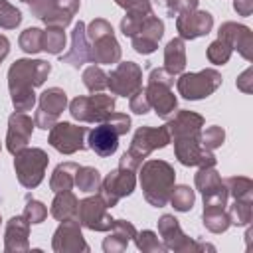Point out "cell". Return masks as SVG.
I'll use <instances>...</instances> for the list:
<instances>
[{"mask_svg":"<svg viewBox=\"0 0 253 253\" xmlns=\"http://www.w3.org/2000/svg\"><path fill=\"white\" fill-rule=\"evenodd\" d=\"M77 208H79V200L75 198V194L71 190L57 192V196L51 204V215L59 221L71 219V217H77Z\"/></svg>","mask_w":253,"mask_h":253,"instance_id":"29","label":"cell"},{"mask_svg":"<svg viewBox=\"0 0 253 253\" xmlns=\"http://www.w3.org/2000/svg\"><path fill=\"white\" fill-rule=\"evenodd\" d=\"M107 210H109V206L103 202L101 196H91V198H85V200L79 202L77 219L87 229H93V231H109L115 219L107 213Z\"/></svg>","mask_w":253,"mask_h":253,"instance_id":"14","label":"cell"},{"mask_svg":"<svg viewBox=\"0 0 253 253\" xmlns=\"http://www.w3.org/2000/svg\"><path fill=\"white\" fill-rule=\"evenodd\" d=\"M30 10L47 28L65 30L79 10V0H34Z\"/></svg>","mask_w":253,"mask_h":253,"instance_id":"8","label":"cell"},{"mask_svg":"<svg viewBox=\"0 0 253 253\" xmlns=\"http://www.w3.org/2000/svg\"><path fill=\"white\" fill-rule=\"evenodd\" d=\"M47 215V208L42 204V202H36V200H30L26 210H24V217L28 219V223H42Z\"/></svg>","mask_w":253,"mask_h":253,"instance_id":"44","label":"cell"},{"mask_svg":"<svg viewBox=\"0 0 253 253\" xmlns=\"http://www.w3.org/2000/svg\"><path fill=\"white\" fill-rule=\"evenodd\" d=\"M65 47V34L59 28H47V32H43L42 36V49H45L47 53L59 55Z\"/></svg>","mask_w":253,"mask_h":253,"instance_id":"34","label":"cell"},{"mask_svg":"<svg viewBox=\"0 0 253 253\" xmlns=\"http://www.w3.org/2000/svg\"><path fill=\"white\" fill-rule=\"evenodd\" d=\"M77 164L75 162H63L59 164L53 174H51V180H49V186L51 190L57 194V192H67L75 186V172H77Z\"/></svg>","mask_w":253,"mask_h":253,"instance_id":"30","label":"cell"},{"mask_svg":"<svg viewBox=\"0 0 253 253\" xmlns=\"http://www.w3.org/2000/svg\"><path fill=\"white\" fill-rule=\"evenodd\" d=\"M170 140V134H168V128L166 126H140L134 136H132V142L128 146V150L121 156V162L119 166L121 168H128V170H138L142 160L156 148H164Z\"/></svg>","mask_w":253,"mask_h":253,"instance_id":"3","label":"cell"},{"mask_svg":"<svg viewBox=\"0 0 253 253\" xmlns=\"http://www.w3.org/2000/svg\"><path fill=\"white\" fill-rule=\"evenodd\" d=\"M253 71L251 69H245L241 75H239V79H237V87L241 89V91H245V93H251L253 91Z\"/></svg>","mask_w":253,"mask_h":253,"instance_id":"47","label":"cell"},{"mask_svg":"<svg viewBox=\"0 0 253 253\" xmlns=\"http://www.w3.org/2000/svg\"><path fill=\"white\" fill-rule=\"evenodd\" d=\"M32 130H34V121L32 117H28L26 113H14L10 119H8V134H6V148L16 154L20 152L22 148L28 146L30 142V136H32Z\"/></svg>","mask_w":253,"mask_h":253,"instance_id":"21","label":"cell"},{"mask_svg":"<svg viewBox=\"0 0 253 253\" xmlns=\"http://www.w3.org/2000/svg\"><path fill=\"white\" fill-rule=\"evenodd\" d=\"M227 192L233 196V200H249L253 198V182L245 176H233V178H227L223 180Z\"/></svg>","mask_w":253,"mask_h":253,"instance_id":"33","label":"cell"},{"mask_svg":"<svg viewBox=\"0 0 253 253\" xmlns=\"http://www.w3.org/2000/svg\"><path fill=\"white\" fill-rule=\"evenodd\" d=\"M53 251H57V253H63V251H89V245L83 241L77 217L61 221V225L53 233Z\"/></svg>","mask_w":253,"mask_h":253,"instance_id":"19","label":"cell"},{"mask_svg":"<svg viewBox=\"0 0 253 253\" xmlns=\"http://www.w3.org/2000/svg\"><path fill=\"white\" fill-rule=\"evenodd\" d=\"M174 152L176 158L184 166H215V156L211 150L204 148L200 142V136H186L174 140Z\"/></svg>","mask_w":253,"mask_h":253,"instance_id":"16","label":"cell"},{"mask_svg":"<svg viewBox=\"0 0 253 253\" xmlns=\"http://www.w3.org/2000/svg\"><path fill=\"white\" fill-rule=\"evenodd\" d=\"M217 38L225 40L231 49H237L247 61L253 59V34L247 26L235 24V22H225L219 26Z\"/></svg>","mask_w":253,"mask_h":253,"instance_id":"20","label":"cell"},{"mask_svg":"<svg viewBox=\"0 0 253 253\" xmlns=\"http://www.w3.org/2000/svg\"><path fill=\"white\" fill-rule=\"evenodd\" d=\"M109 231H111L109 237L103 241V249H105L107 253H109V251L113 253V251H123V249H126L128 241L136 235L134 225L128 223V221H125V219H115Z\"/></svg>","mask_w":253,"mask_h":253,"instance_id":"26","label":"cell"},{"mask_svg":"<svg viewBox=\"0 0 253 253\" xmlns=\"http://www.w3.org/2000/svg\"><path fill=\"white\" fill-rule=\"evenodd\" d=\"M22 2H30V4H32V2H34V0H22Z\"/></svg>","mask_w":253,"mask_h":253,"instance_id":"52","label":"cell"},{"mask_svg":"<svg viewBox=\"0 0 253 253\" xmlns=\"http://www.w3.org/2000/svg\"><path fill=\"white\" fill-rule=\"evenodd\" d=\"M8 51H10V42H8L6 36H0V63H2V59L8 55Z\"/></svg>","mask_w":253,"mask_h":253,"instance_id":"50","label":"cell"},{"mask_svg":"<svg viewBox=\"0 0 253 253\" xmlns=\"http://www.w3.org/2000/svg\"><path fill=\"white\" fill-rule=\"evenodd\" d=\"M130 111H134L136 115H144V113H148L150 111V103H148V97H146V93L142 91V89H138L136 93H132L130 95Z\"/></svg>","mask_w":253,"mask_h":253,"instance_id":"45","label":"cell"},{"mask_svg":"<svg viewBox=\"0 0 253 253\" xmlns=\"http://www.w3.org/2000/svg\"><path fill=\"white\" fill-rule=\"evenodd\" d=\"M85 134H87V126H79L71 123H55L49 128V144L63 154H73L85 148V140H83Z\"/></svg>","mask_w":253,"mask_h":253,"instance_id":"15","label":"cell"},{"mask_svg":"<svg viewBox=\"0 0 253 253\" xmlns=\"http://www.w3.org/2000/svg\"><path fill=\"white\" fill-rule=\"evenodd\" d=\"M119 136L121 134L115 130V126L109 121H105L99 126H95L93 130H89V140L87 142H89V148L97 156L107 158V156H111V154L117 152V148H119Z\"/></svg>","mask_w":253,"mask_h":253,"instance_id":"23","label":"cell"},{"mask_svg":"<svg viewBox=\"0 0 253 253\" xmlns=\"http://www.w3.org/2000/svg\"><path fill=\"white\" fill-rule=\"evenodd\" d=\"M61 61L69 63L75 69H79L87 61H91V45H89V40H87L85 24L83 22H77L75 24V28L71 32V47H69L67 53L61 55Z\"/></svg>","mask_w":253,"mask_h":253,"instance_id":"24","label":"cell"},{"mask_svg":"<svg viewBox=\"0 0 253 253\" xmlns=\"http://www.w3.org/2000/svg\"><path fill=\"white\" fill-rule=\"evenodd\" d=\"M184 67H186V45L182 38H174L168 42L164 49V69L170 75H178L184 71Z\"/></svg>","mask_w":253,"mask_h":253,"instance_id":"28","label":"cell"},{"mask_svg":"<svg viewBox=\"0 0 253 253\" xmlns=\"http://www.w3.org/2000/svg\"><path fill=\"white\" fill-rule=\"evenodd\" d=\"M107 121L115 126V130H117L119 134H126L128 128H130V119H128V115H125V113H113Z\"/></svg>","mask_w":253,"mask_h":253,"instance_id":"46","label":"cell"},{"mask_svg":"<svg viewBox=\"0 0 253 253\" xmlns=\"http://www.w3.org/2000/svg\"><path fill=\"white\" fill-rule=\"evenodd\" d=\"M83 83L91 93H101L107 87V73L101 67L91 65L83 71Z\"/></svg>","mask_w":253,"mask_h":253,"instance_id":"36","label":"cell"},{"mask_svg":"<svg viewBox=\"0 0 253 253\" xmlns=\"http://www.w3.org/2000/svg\"><path fill=\"white\" fill-rule=\"evenodd\" d=\"M140 186L144 192V200L154 206L162 208L170 202V194L174 188L176 172L164 160H148L140 164Z\"/></svg>","mask_w":253,"mask_h":253,"instance_id":"2","label":"cell"},{"mask_svg":"<svg viewBox=\"0 0 253 253\" xmlns=\"http://www.w3.org/2000/svg\"><path fill=\"white\" fill-rule=\"evenodd\" d=\"M233 8L239 16H249L253 12V0H235Z\"/></svg>","mask_w":253,"mask_h":253,"instance_id":"48","label":"cell"},{"mask_svg":"<svg viewBox=\"0 0 253 253\" xmlns=\"http://www.w3.org/2000/svg\"><path fill=\"white\" fill-rule=\"evenodd\" d=\"M134 239H136V247L142 249V251H166V245L160 243L158 237L148 229L142 231V233H136Z\"/></svg>","mask_w":253,"mask_h":253,"instance_id":"43","label":"cell"},{"mask_svg":"<svg viewBox=\"0 0 253 253\" xmlns=\"http://www.w3.org/2000/svg\"><path fill=\"white\" fill-rule=\"evenodd\" d=\"M170 202H172L174 210H178V211H188V210H192V206H194V190L188 188V186L172 188Z\"/></svg>","mask_w":253,"mask_h":253,"instance_id":"38","label":"cell"},{"mask_svg":"<svg viewBox=\"0 0 253 253\" xmlns=\"http://www.w3.org/2000/svg\"><path fill=\"white\" fill-rule=\"evenodd\" d=\"M42 36L43 32L40 28H28L20 36V47L26 53H38L42 51Z\"/></svg>","mask_w":253,"mask_h":253,"instance_id":"40","label":"cell"},{"mask_svg":"<svg viewBox=\"0 0 253 253\" xmlns=\"http://www.w3.org/2000/svg\"><path fill=\"white\" fill-rule=\"evenodd\" d=\"M115 2H117L119 6H125V4H126V0H115Z\"/></svg>","mask_w":253,"mask_h":253,"instance_id":"51","label":"cell"},{"mask_svg":"<svg viewBox=\"0 0 253 253\" xmlns=\"http://www.w3.org/2000/svg\"><path fill=\"white\" fill-rule=\"evenodd\" d=\"M85 34L91 45L93 63H117L121 59V45L117 43L113 26L107 20L103 18L93 20L89 28H85Z\"/></svg>","mask_w":253,"mask_h":253,"instance_id":"4","label":"cell"},{"mask_svg":"<svg viewBox=\"0 0 253 253\" xmlns=\"http://www.w3.org/2000/svg\"><path fill=\"white\" fill-rule=\"evenodd\" d=\"M223 138H225V132H223V128L217 126V125L208 126L204 132H200V142H202V146L208 148V150H213V148L221 146V144H223Z\"/></svg>","mask_w":253,"mask_h":253,"instance_id":"42","label":"cell"},{"mask_svg":"<svg viewBox=\"0 0 253 253\" xmlns=\"http://www.w3.org/2000/svg\"><path fill=\"white\" fill-rule=\"evenodd\" d=\"M28 229H30V223L24 215L12 217L6 225V251H26Z\"/></svg>","mask_w":253,"mask_h":253,"instance_id":"27","label":"cell"},{"mask_svg":"<svg viewBox=\"0 0 253 253\" xmlns=\"http://www.w3.org/2000/svg\"><path fill=\"white\" fill-rule=\"evenodd\" d=\"M134 184H136V178H134V170H128V168H115L111 174H107L105 180H101V198L103 202L113 208L117 206V202L125 196H130L132 190H134Z\"/></svg>","mask_w":253,"mask_h":253,"instance_id":"11","label":"cell"},{"mask_svg":"<svg viewBox=\"0 0 253 253\" xmlns=\"http://www.w3.org/2000/svg\"><path fill=\"white\" fill-rule=\"evenodd\" d=\"M164 34V24L162 20H158L154 14L150 18L144 20V24L140 26V30L130 38L132 40V47L138 51V53H152L156 47H158V42Z\"/></svg>","mask_w":253,"mask_h":253,"instance_id":"22","label":"cell"},{"mask_svg":"<svg viewBox=\"0 0 253 253\" xmlns=\"http://www.w3.org/2000/svg\"><path fill=\"white\" fill-rule=\"evenodd\" d=\"M196 188L204 196V208H225L227 206V188L213 166H202L196 174Z\"/></svg>","mask_w":253,"mask_h":253,"instance_id":"10","label":"cell"},{"mask_svg":"<svg viewBox=\"0 0 253 253\" xmlns=\"http://www.w3.org/2000/svg\"><path fill=\"white\" fill-rule=\"evenodd\" d=\"M231 45L225 42V40H221V38H217L215 42H211L210 43V47H208V59L211 61V63H215V65H223V63H227V59L231 57Z\"/></svg>","mask_w":253,"mask_h":253,"instance_id":"39","label":"cell"},{"mask_svg":"<svg viewBox=\"0 0 253 253\" xmlns=\"http://www.w3.org/2000/svg\"><path fill=\"white\" fill-rule=\"evenodd\" d=\"M107 87L113 95L130 97L138 89H142V69L134 61L119 63L111 75H107Z\"/></svg>","mask_w":253,"mask_h":253,"instance_id":"12","label":"cell"},{"mask_svg":"<svg viewBox=\"0 0 253 253\" xmlns=\"http://www.w3.org/2000/svg\"><path fill=\"white\" fill-rule=\"evenodd\" d=\"M158 233L164 239L166 249H174V251H192V249H213L210 245H198L194 243L190 237H186L180 229V223L174 215H162L158 219Z\"/></svg>","mask_w":253,"mask_h":253,"instance_id":"17","label":"cell"},{"mask_svg":"<svg viewBox=\"0 0 253 253\" xmlns=\"http://www.w3.org/2000/svg\"><path fill=\"white\" fill-rule=\"evenodd\" d=\"M156 2H158L160 6H164L170 16H174V14H176V6H178L180 0H156Z\"/></svg>","mask_w":253,"mask_h":253,"instance_id":"49","label":"cell"},{"mask_svg":"<svg viewBox=\"0 0 253 253\" xmlns=\"http://www.w3.org/2000/svg\"><path fill=\"white\" fill-rule=\"evenodd\" d=\"M164 126L168 128L170 140L186 138V136H200L202 126H204V117H200L198 113H192V111H180Z\"/></svg>","mask_w":253,"mask_h":253,"instance_id":"25","label":"cell"},{"mask_svg":"<svg viewBox=\"0 0 253 253\" xmlns=\"http://www.w3.org/2000/svg\"><path fill=\"white\" fill-rule=\"evenodd\" d=\"M204 225L213 233L225 231L231 225L225 208H204Z\"/></svg>","mask_w":253,"mask_h":253,"instance_id":"32","label":"cell"},{"mask_svg":"<svg viewBox=\"0 0 253 253\" xmlns=\"http://www.w3.org/2000/svg\"><path fill=\"white\" fill-rule=\"evenodd\" d=\"M75 186L81 192H95L101 188V174L93 166H79L75 172Z\"/></svg>","mask_w":253,"mask_h":253,"instance_id":"31","label":"cell"},{"mask_svg":"<svg viewBox=\"0 0 253 253\" xmlns=\"http://www.w3.org/2000/svg\"><path fill=\"white\" fill-rule=\"evenodd\" d=\"M65 105H67V95L63 89H59V87L45 89L40 95V109L36 111L34 125L43 130H49L57 123V117L61 115Z\"/></svg>","mask_w":253,"mask_h":253,"instance_id":"13","label":"cell"},{"mask_svg":"<svg viewBox=\"0 0 253 253\" xmlns=\"http://www.w3.org/2000/svg\"><path fill=\"white\" fill-rule=\"evenodd\" d=\"M22 22V14L18 8H14L10 2L0 0V26L6 30H14L16 26H20Z\"/></svg>","mask_w":253,"mask_h":253,"instance_id":"41","label":"cell"},{"mask_svg":"<svg viewBox=\"0 0 253 253\" xmlns=\"http://www.w3.org/2000/svg\"><path fill=\"white\" fill-rule=\"evenodd\" d=\"M221 85V75L215 69H202L198 73H182L176 81L178 93L188 101L210 97Z\"/></svg>","mask_w":253,"mask_h":253,"instance_id":"9","label":"cell"},{"mask_svg":"<svg viewBox=\"0 0 253 253\" xmlns=\"http://www.w3.org/2000/svg\"><path fill=\"white\" fill-rule=\"evenodd\" d=\"M150 16H152V12H134V10H126V16H125L123 22H121V32H123L126 38H132V36L140 30V26L144 24V20L150 18Z\"/></svg>","mask_w":253,"mask_h":253,"instance_id":"35","label":"cell"},{"mask_svg":"<svg viewBox=\"0 0 253 253\" xmlns=\"http://www.w3.org/2000/svg\"><path fill=\"white\" fill-rule=\"evenodd\" d=\"M14 168L18 182L24 188H36L43 180L45 166L49 162V156L42 148H22L20 152L14 154Z\"/></svg>","mask_w":253,"mask_h":253,"instance_id":"6","label":"cell"},{"mask_svg":"<svg viewBox=\"0 0 253 253\" xmlns=\"http://www.w3.org/2000/svg\"><path fill=\"white\" fill-rule=\"evenodd\" d=\"M174 75H170L166 69H152L148 75V85L144 89L150 107L156 111L158 117L170 119L176 111V95L172 93Z\"/></svg>","mask_w":253,"mask_h":253,"instance_id":"5","label":"cell"},{"mask_svg":"<svg viewBox=\"0 0 253 253\" xmlns=\"http://www.w3.org/2000/svg\"><path fill=\"white\" fill-rule=\"evenodd\" d=\"M176 28L182 40H196L200 36H208L213 28V18L206 10L182 12L176 14Z\"/></svg>","mask_w":253,"mask_h":253,"instance_id":"18","label":"cell"},{"mask_svg":"<svg viewBox=\"0 0 253 253\" xmlns=\"http://www.w3.org/2000/svg\"><path fill=\"white\" fill-rule=\"evenodd\" d=\"M229 221L235 225H247L251 221V202L249 200H235L233 206L227 210Z\"/></svg>","mask_w":253,"mask_h":253,"instance_id":"37","label":"cell"},{"mask_svg":"<svg viewBox=\"0 0 253 253\" xmlns=\"http://www.w3.org/2000/svg\"><path fill=\"white\" fill-rule=\"evenodd\" d=\"M51 71V65L43 59H18L8 71V87L14 109L24 113L36 105L34 87L43 85Z\"/></svg>","mask_w":253,"mask_h":253,"instance_id":"1","label":"cell"},{"mask_svg":"<svg viewBox=\"0 0 253 253\" xmlns=\"http://www.w3.org/2000/svg\"><path fill=\"white\" fill-rule=\"evenodd\" d=\"M69 113L79 123H105L115 113V97L103 93L77 97L71 101Z\"/></svg>","mask_w":253,"mask_h":253,"instance_id":"7","label":"cell"}]
</instances>
